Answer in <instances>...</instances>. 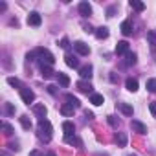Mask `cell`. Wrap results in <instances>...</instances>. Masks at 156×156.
<instances>
[{"instance_id":"6da1fadb","label":"cell","mask_w":156,"mask_h":156,"mask_svg":"<svg viewBox=\"0 0 156 156\" xmlns=\"http://www.w3.org/2000/svg\"><path fill=\"white\" fill-rule=\"evenodd\" d=\"M51 123L48 121V119H41L39 121V125H37V136H39V140L41 141H44V143H48L50 140H51Z\"/></svg>"},{"instance_id":"7a4b0ae2","label":"cell","mask_w":156,"mask_h":156,"mask_svg":"<svg viewBox=\"0 0 156 156\" xmlns=\"http://www.w3.org/2000/svg\"><path fill=\"white\" fill-rule=\"evenodd\" d=\"M35 55L39 57V66H51L55 62V57L46 50V48H37Z\"/></svg>"},{"instance_id":"3957f363","label":"cell","mask_w":156,"mask_h":156,"mask_svg":"<svg viewBox=\"0 0 156 156\" xmlns=\"http://www.w3.org/2000/svg\"><path fill=\"white\" fill-rule=\"evenodd\" d=\"M20 98H22V101H24L26 105H30V103H33V101H35V94H33V90H31V88H28V87L20 88Z\"/></svg>"},{"instance_id":"277c9868","label":"cell","mask_w":156,"mask_h":156,"mask_svg":"<svg viewBox=\"0 0 156 156\" xmlns=\"http://www.w3.org/2000/svg\"><path fill=\"white\" fill-rule=\"evenodd\" d=\"M73 50L79 53V55H88V53H90L88 44H85L83 41H75V42H73Z\"/></svg>"},{"instance_id":"5b68a950","label":"cell","mask_w":156,"mask_h":156,"mask_svg":"<svg viewBox=\"0 0 156 156\" xmlns=\"http://www.w3.org/2000/svg\"><path fill=\"white\" fill-rule=\"evenodd\" d=\"M77 90H79V92H83V94H94V87L88 83V81H79V83H77Z\"/></svg>"},{"instance_id":"8992f818","label":"cell","mask_w":156,"mask_h":156,"mask_svg":"<svg viewBox=\"0 0 156 156\" xmlns=\"http://www.w3.org/2000/svg\"><path fill=\"white\" fill-rule=\"evenodd\" d=\"M41 22H42V17H41L37 11H31V13L28 15V24H30V26H35V28H37V26H41Z\"/></svg>"},{"instance_id":"52a82bcc","label":"cell","mask_w":156,"mask_h":156,"mask_svg":"<svg viewBox=\"0 0 156 156\" xmlns=\"http://www.w3.org/2000/svg\"><path fill=\"white\" fill-rule=\"evenodd\" d=\"M79 75H81V79L83 81H90V77H92V66L90 64H85V66H81L79 68Z\"/></svg>"},{"instance_id":"ba28073f","label":"cell","mask_w":156,"mask_h":156,"mask_svg":"<svg viewBox=\"0 0 156 156\" xmlns=\"http://www.w3.org/2000/svg\"><path fill=\"white\" fill-rule=\"evenodd\" d=\"M119 30H121V33H123L125 37H130V35H132V31H134V30H132V22H130V20H123V22H121V26H119Z\"/></svg>"},{"instance_id":"9c48e42d","label":"cell","mask_w":156,"mask_h":156,"mask_svg":"<svg viewBox=\"0 0 156 156\" xmlns=\"http://www.w3.org/2000/svg\"><path fill=\"white\" fill-rule=\"evenodd\" d=\"M130 127H132V130L138 132V134H145V132H147V127H145L141 121H138V119H132V121H130Z\"/></svg>"},{"instance_id":"30bf717a","label":"cell","mask_w":156,"mask_h":156,"mask_svg":"<svg viewBox=\"0 0 156 156\" xmlns=\"http://www.w3.org/2000/svg\"><path fill=\"white\" fill-rule=\"evenodd\" d=\"M116 53L118 55H127L129 53V42L127 41H119L116 44Z\"/></svg>"},{"instance_id":"8fae6325","label":"cell","mask_w":156,"mask_h":156,"mask_svg":"<svg viewBox=\"0 0 156 156\" xmlns=\"http://www.w3.org/2000/svg\"><path fill=\"white\" fill-rule=\"evenodd\" d=\"M46 112H48V110H46L44 105H35V107H33V114L39 118V121H41V119H46Z\"/></svg>"},{"instance_id":"7c38bea8","label":"cell","mask_w":156,"mask_h":156,"mask_svg":"<svg viewBox=\"0 0 156 156\" xmlns=\"http://www.w3.org/2000/svg\"><path fill=\"white\" fill-rule=\"evenodd\" d=\"M79 13H81L85 19L90 17V15H92V6H90L88 2H81V4H79Z\"/></svg>"},{"instance_id":"4fadbf2b","label":"cell","mask_w":156,"mask_h":156,"mask_svg":"<svg viewBox=\"0 0 156 156\" xmlns=\"http://www.w3.org/2000/svg\"><path fill=\"white\" fill-rule=\"evenodd\" d=\"M64 62H66L70 68H77V66H79V61H77V57L72 55V53H66V55H64Z\"/></svg>"},{"instance_id":"5bb4252c","label":"cell","mask_w":156,"mask_h":156,"mask_svg":"<svg viewBox=\"0 0 156 156\" xmlns=\"http://www.w3.org/2000/svg\"><path fill=\"white\" fill-rule=\"evenodd\" d=\"M64 141L68 143V145H75V147H83V141L77 138L75 134H72V136H64Z\"/></svg>"},{"instance_id":"9a60e30c","label":"cell","mask_w":156,"mask_h":156,"mask_svg":"<svg viewBox=\"0 0 156 156\" xmlns=\"http://www.w3.org/2000/svg\"><path fill=\"white\" fill-rule=\"evenodd\" d=\"M62 130H64V136H72V134H75V125L72 121H64L62 123Z\"/></svg>"},{"instance_id":"2e32d148","label":"cell","mask_w":156,"mask_h":156,"mask_svg":"<svg viewBox=\"0 0 156 156\" xmlns=\"http://www.w3.org/2000/svg\"><path fill=\"white\" fill-rule=\"evenodd\" d=\"M57 81H59V85H61L62 88H66V87L70 85V77H68L66 73H61V72H59V73H57Z\"/></svg>"},{"instance_id":"e0dca14e","label":"cell","mask_w":156,"mask_h":156,"mask_svg":"<svg viewBox=\"0 0 156 156\" xmlns=\"http://www.w3.org/2000/svg\"><path fill=\"white\" fill-rule=\"evenodd\" d=\"M114 140H116L118 147H125V145H127V134H125V132H118V134L114 136Z\"/></svg>"},{"instance_id":"ac0fdd59","label":"cell","mask_w":156,"mask_h":156,"mask_svg":"<svg viewBox=\"0 0 156 156\" xmlns=\"http://www.w3.org/2000/svg\"><path fill=\"white\" fill-rule=\"evenodd\" d=\"M125 87H127L129 92H136V90H138V81L132 79V77H129V79L125 81Z\"/></svg>"},{"instance_id":"d6986e66","label":"cell","mask_w":156,"mask_h":156,"mask_svg":"<svg viewBox=\"0 0 156 156\" xmlns=\"http://www.w3.org/2000/svg\"><path fill=\"white\" fill-rule=\"evenodd\" d=\"M73 110H75V108H73L70 103H64V105L61 107V114L66 116V118H68V116H73Z\"/></svg>"},{"instance_id":"ffe728a7","label":"cell","mask_w":156,"mask_h":156,"mask_svg":"<svg viewBox=\"0 0 156 156\" xmlns=\"http://www.w3.org/2000/svg\"><path fill=\"white\" fill-rule=\"evenodd\" d=\"M41 72H42V77L44 79H51L55 75V72L51 70V66H41Z\"/></svg>"},{"instance_id":"44dd1931","label":"cell","mask_w":156,"mask_h":156,"mask_svg":"<svg viewBox=\"0 0 156 156\" xmlns=\"http://www.w3.org/2000/svg\"><path fill=\"white\" fill-rule=\"evenodd\" d=\"M94 35H96L98 39H107V37H108V28H107V26H101V28L96 30Z\"/></svg>"},{"instance_id":"7402d4cb","label":"cell","mask_w":156,"mask_h":156,"mask_svg":"<svg viewBox=\"0 0 156 156\" xmlns=\"http://www.w3.org/2000/svg\"><path fill=\"white\" fill-rule=\"evenodd\" d=\"M136 61H138V57H136V53H132V51H129V53L125 55V66H132V64H136Z\"/></svg>"},{"instance_id":"603a6c76","label":"cell","mask_w":156,"mask_h":156,"mask_svg":"<svg viewBox=\"0 0 156 156\" xmlns=\"http://www.w3.org/2000/svg\"><path fill=\"white\" fill-rule=\"evenodd\" d=\"M90 103H92V105H96V107H99V105H103V103H105V99H103V96H101V94H92V96H90Z\"/></svg>"},{"instance_id":"cb8c5ba5","label":"cell","mask_w":156,"mask_h":156,"mask_svg":"<svg viewBox=\"0 0 156 156\" xmlns=\"http://www.w3.org/2000/svg\"><path fill=\"white\" fill-rule=\"evenodd\" d=\"M118 107H119V110H121L125 116H132V112H134V110H132V107H130L129 103H119Z\"/></svg>"},{"instance_id":"d4e9b609","label":"cell","mask_w":156,"mask_h":156,"mask_svg":"<svg viewBox=\"0 0 156 156\" xmlns=\"http://www.w3.org/2000/svg\"><path fill=\"white\" fill-rule=\"evenodd\" d=\"M66 101L73 107V108H79L81 107V103H79V99H77L75 96H72V94H66Z\"/></svg>"},{"instance_id":"484cf974","label":"cell","mask_w":156,"mask_h":156,"mask_svg":"<svg viewBox=\"0 0 156 156\" xmlns=\"http://www.w3.org/2000/svg\"><path fill=\"white\" fill-rule=\"evenodd\" d=\"M130 8L136 9V11H143L145 9V4L143 2H138V0H130Z\"/></svg>"},{"instance_id":"4316f807","label":"cell","mask_w":156,"mask_h":156,"mask_svg":"<svg viewBox=\"0 0 156 156\" xmlns=\"http://www.w3.org/2000/svg\"><path fill=\"white\" fill-rule=\"evenodd\" d=\"M147 41H149V44L156 46V30H151V31H147Z\"/></svg>"},{"instance_id":"83f0119b","label":"cell","mask_w":156,"mask_h":156,"mask_svg":"<svg viewBox=\"0 0 156 156\" xmlns=\"http://www.w3.org/2000/svg\"><path fill=\"white\" fill-rule=\"evenodd\" d=\"M8 83H9L11 87H17L19 90H20V88H24V85H22V83L17 79V77H8Z\"/></svg>"},{"instance_id":"f1b7e54d","label":"cell","mask_w":156,"mask_h":156,"mask_svg":"<svg viewBox=\"0 0 156 156\" xmlns=\"http://www.w3.org/2000/svg\"><path fill=\"white\" fill-rule=\"evenodd\" d=\"M20 125H22L26 130H30V129H31V121H30V118H28V116H20Z\"/></svg>"},{"instance_id":"f546056e","label":"cell","mask_w":156,"mask_h":156,"mask_svg":"<svg viewBox=\"0 0 156 156\" xmlns=\"http://www.w3.org/2000/svg\"><path fill=\"white\" fill-rule=\"evenodd\" d=\"M2 130H4L6 136H11V134H13V127H11L8 121H2Z\"/></svg>"},{"instance_id":"4dcf8cb0","label":"cell","mask_w":156,"mask_h":156,"mask_svg":"<svg viewBox=\"0 0 156 156\" xmlns=\"http://www.w3.org/2000/svg\"><path fill=\"white\" fill-rule=\"evenodd\" d=\"M147 90L156 94V79H147Z\"/></svg>"},{"instance_id":"1f68e13d","label":"cell","mask_w":156,"mask_h":156,"mask_svg":"<svg viewBox=\"0 0 156 156\" xmlns=\"http://www.w3.org/2000/svg\"><path fill=\"white\" fill-rule=\"evenodd\" d=\"M107 121H108L112 127H118V125H119V119H116L114 116H108V118H107Z\"/></svg>"},{"instance_id":"d6a6232c","label":"cell","mask_w":156,"mask_h":156,"mask_svg":"<svg viewBox=\"0 0 156 156\" xmlns=\"http://www.w3.org/2000/svg\"><path fill=\"white\" fill-rule=\"evenodd\" d=\"M59 44H61V48H64V50H68V48H70V41H68L66 37H64V39H61V42H59Z\"/></svg>"},{"instance_id":"836d02e7","label":"cell","mask_w":156,"mask_h":156,"mask_svg":"<svg viewBox=\"0 0 156 156\" xmlns=\"http://www.w3.org/2000/svg\"><path fill=\"white\" fill-rule=\"evenodd\" d=\"M6 114H8V116L15 114V108H13V105H11V103H6Z\"/></svg>"},{"instance_id":"e575fe53","label":"cell","mask_w":156,"mask_h":156,"mask_svg":"<svg viewBox=\"0 0 156 156\" xmlns=\"http://www.w3.org/2000/svg\"><path fill=\"white\" fill-rule=\"evenodd\" d=\"M83 28H85V31H87V33H96V30H94L90 24H87V22H83Z\"/></svg>"},{"instance_id":"d590c367","label":"cell","mask_w":156,"mask_h":156,"mask_svg":"<svg viewBox=\"0 0 156 156\" xmlns=\"http://www.w3.org/2000/svg\"><path fill=\"white\" fill-rule=\"evenodd\" d=\"M149 110H151V114L156 118V101H152V103H149Z\"/></svg>"},{"instance_id":"8d00e7d4","label":"cell","mask_w":156,"mask_h":156,"mask_svg":"<svg viewBox=\"0 0 156 156\" xmlns=\"http://www.w3.org/2000/svg\"><path fill=\"white\" fill-rule=\"evenodd\" d=\"M48 92H50L51 96H55V94H57V87H53V85H50V87H48Z\"/></svg>"},{"instance_id":"74e56055","label":"cell","mask_w":156,"mask_h":156,"mask_svg":"<svg viewBox=\"0 0 156 156\" xmlns=\"http://www.w3.org/2000/svg\"><path fill=\"white\" fill-rule=\"evenodd\" d=\"M114 11H116V8H114V6H112V8H108V11H107L108 15H107V17H114Z\"/></svg>"},{"instance_id":"f35d334b","label":"cell","mask_w":156,"mask_h":156,"mask_svg":"<svg viewBox=\"0 0 156 156\" xmlns=\"http://www.w3.org/2000/svg\"><path fill=\"white\" fill-rule=\"evenodd\" d=\"M118 79H119V77H118V75H116V73H110V81H112V83H116V81H118Z\"/></svg>"},{"instance_id":"ab89813d","label":"cell","mask_w":156,"mask_h":156,"mask_svg":"<svg viewBox=\"0 0 156 156\" xmlns=\"http://www.w3.org/2000/svg\"><path fill=\"white\" fill-rule=\"evenodd\" d=\"M30 156H42V154H41L39 151H31V152H30Z\"/></svg>"},{"instance_id":"60d3db41","label":"cell","mask_w":156,"mask_h":156,"mask_svg":"<svg viewBox=\"0 0 156 156\" xmlns=\"http://www.w3.org/2000/svg\"><path fill=\"white\" fill-rule=\"evenodd\" d=\"M6 8H8L6 2H0V11H6Z\"/></svg>"},{"instance_id":"b9f144b4","label":"cell","mask_w":156,"mask_h":156,"mask_svg":"<svg viewBox=\"0 0 156 156\" xmlns=\"http://www.w3.org/2000/svg\"><path fill=\"white\" fill-rule=\"evenodd\" d=\"M9 147H11V151H19V145H17V143H11Z\"/></svg>"},{"instance_id":"7bdbcfd3","label":"cell","mask_w":156,"mask_h":156,"mask_svg":"<svg viewBox=\"0 0 156 156\" xmlns=\"http://www.w3.org/2000/svg\"><path fill=\"white\" fill-rule=\"evenodd\" d=\"M46 156H55V152H48V154H46Z\"/></svg>"},{"instance_id":"ee69618b","label":"cell","mask_w":156,"mask_h":156,"mask_svg":"<svg viewBox=\"0 0 156 156\" xmlns=\"http://www.w3.org/2000/svg\"><path fill=\"white\" fill-rule=\"evenodd\" d=\"M2 156H8V154H6V152H2Z\"/></svg>"},{"instance_id":"f6af8a7d","label":"cell","mask_w":156,"mask_h":156,"mask_svg":"<svg viewBox=\"0 0 156 156\" xmlns=\"http://www.w3.org/2000/svg\"><path fill=\"white\" fill-rule=\"evenodd\" d=\"M129 156H136V154H129Z\"/></svg>"}]
</instances>
